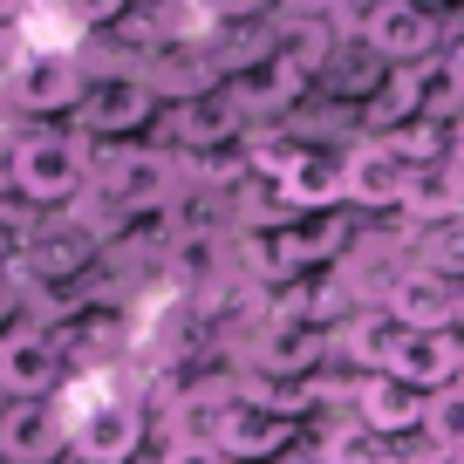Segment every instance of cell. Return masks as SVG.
Here are the masks:
<instances>
[{
	"instance_id": "7c38bea8",
	"label": "cell",
	"mask_w": 464,
	"mask_h": 464,
	"mask_svg": "<svg viewBox=\"0 0 464 464\" xmlns=\"http://www.w3.org/2000/svg\"><path fill=\"white\" fill-rule=\"evenodd\" d=\"M274 198H280V212H287V218L348 212V198H342V150H328V144L307 137V144L294 150V164L274 178Z\"/></svg>"
},
{
	"instance_id": "30bf717a",
	"label": "cell",
	"mask_w": 464,
	"mask_h": 464,
	"mask_svg": "<svg viewBox=\"0 0 464 464\" xmlns=\"http://www.w3.org/2000/svg\"><path fill=\"white\" fill-rule=\"evenodd\" d=\"M246 130H253V123L232 110L226 89H218V96H198V102H171L164 123H158V137H164L171 158H212V150H232Z\"/></svg>"
},
{
	"instance_id": "4316f807",
	"label": "cell",
	"mask_w": 464,
	"mask_h": 464,
	"mask_svg": "<svg viewBox=\"0 0 464 464\" xmlns=\"http://www.w3.org/2000/svg\"><path fill=\"white\" fill-rule=\"evenodd\" d=\"M274 14H280V21H328L334 0H274Z\"/></svg>"
},
{
	"instance_id": "83f0119b",
	"label": "cell",
	"mask_w": 464,
	"mask_h": 464,
	"mask_svg": "<svg viewBox=\"0 0 464 464\" xmlns=\"http://www.w3.org/2000/svg\"><path fill=\"white\" fill-rule=\"evenodd\" d=\"M14 123H0V198H14Z\"/></svg>"
},
{
	"instance_id": "836d02e7",
	"label": "cell",
	"mask_w": 464,
	"mask_h": 464,
	"mask_svg": "<svg viewBox=\"0 0 464 464\" xmlns=\"http://www.w3.org/2000/svg\"><path fill=\"white\" fill-rule=\"evenodd\" d=\"M458 390H464V369H458Z\"/></svg>"
},
{
	"instance_id": "484cf974",
	"label": "cell",
	"mask_w": 464,
	"mask_h": 464,
	"mask_svg": "<svg viewBox=\"0 0 464 464\" xmlns=\"http://www.w3.org/2000/svg\"><path fill=\"white\" fill-rule=\"evenodd\" d=\"M158 464H232V458H226L218 444H164Z\"/></svg>"
},
{
	"instance_id": "5bb4252c",
	"label": "cell",
	"mask_w": 464,
	"mask_h": 464,
	"mask_svg": "<svg viewBox=\"0 0 464 464\" xmlns=\"http://www.w3.org/2000/svg\"><path fill=\"white\" fill-rule=\"evenodd\" d=\"M144 82L158 89V102L171 110V102L218 96V89H226V69L212 62V48H205V42H164L158 55L144 62Z\"/></svg>"
},
{
	"instance_id": "cb8c5ba5",
	"label": "cell",
	"mask_w": 464,
	"mask_h": 464,
	"mask_svg": "<svg viewBox=\"0 0 464 464\" xmlns=\"http://www.w3.org/2000/svg\"><path fill=\"white\" fill-rule=\"evenodd\" d=\"M423 444L430 450H464V390L458 382L430 396V410H423Z\"/></svg>"
},
{
	"instance_id": "4dcf8cb0",
	"label": "cell",
	"mask_w": 464,
	"mask_h": 464,
	"mask_svg": "<svg viewBox=\"0 0 464 464\" xmlns=\"http://www.w3.org/2000/svg\"><path fill=\"white\" fill-rule=\"evenodd\" d=\"M423 464H464V450H430Z\"/></svg>"
},
{
	"instance_id": "7402d4cb",
	"label": "cell",
	"mask_w": 464,
	"mask_h": 464,
	"mask_svg": "<svg viewBox=\"0 0 464 464\" xmlns=\"http://www.w3.org/2000/svg\"><path fill=\"white\" fill-rule=\"evenodd\" d=\"M314 464H390V444H382L376 430H362V423L348 417H334L328 430H321V450H314Z\"/></svg>"
},
{
	"instance_id": "277c9868",
	"label": "cell",
	"mask_w": 464,
	"mask_h": 464,
	"mask_svg": "<svg viewBox=\"0 0 464 464\" xmlns=\"http://www.w3.org/2000/svg\"><path fill=\"white\" fill-rule=\"evenodd\" d=\"M158 123H164V102L144 82V69H102L89 82L82 110H75V130L89 144H150Z\"/></svg>"
},
{
	"instance_id": "d4e9b609",
	"label": "cell",
	"mask_w": 464,
	"mask_h": 464,
	"mask_svg": "<svg viewBox=\"0 0 464 464\" xmlns=\"http://www.w3.org/2000/svg\"><path fill=\"white\" fill-rule=\"evenodd\" d=\"M14 328H28V280L7 274L0 280V334H14Z\"/></svg>"
},
{
	"instance_id": "f1b7e54d",
	"label": "cell",
	"mask_w": 464,
	"mask_h": 464,
	"mask_svg": "<svg viewBox=\"0 0 464 464\" xmlns=\"http://www.w3.org/2000/svg\"><path fill=\"white\" fill-rule=\"evenodd\" d=\"M34 0H0V28H28Z\"/></svg>"
},
{
	"instance_id": "8992f818",
	"label": "cell",
	"mask_w": 464,
	"mask_h": 464,
	"mask_svg": "<svg viewBox=\"0 0 464 464\" xmlns=\"http://www.w3.org/2000/svg\"><path fill=\"white\" fill-rule=\"evenodd\" d=\"M69 355L48 328H14L0 334V396L7 403H48V396H69Z\"/></svg>"
},
{
	"instance_id": "8fae6325",
	"label": "cell",
	"mask_w": 464,
	"mask_h": 464,
	"mask_svg": "<svg viewBox=\"0 0 464 464\" xmlns=\"http://www.w3.org/2000/svg\"><path fill=\"white\" fill-rule=\"evenodd\" d=\"M342 410L362 423V430H376L382 444H396V437H423L430 396L410 390V382H396L390 369H382V376H348V403Z\"/></svg>"
},
{
	"instance_id": "6da1fadb",
	"label": "cell",
	"mask_w": 464,
	"mask_h": 464,
	"mask_svg": "<svg viewBox=\"0 0 464 464\" xmlns=\"http://www.w3.org/2000/svg\"><path fill=\"white\" fill-rule=\"evenodd\" d=\"M89 178H96V144L82 130L34 123L14 137V198L28 212H75L89 198Z\"/></svg>"
},
{
	"instance_id": "ac0fdd59",
	"label": "cell",
	"mask_w": 464,
	"mask_h": 464,
	"mask_svg": "<svg viewBox=\"0 0 464 464\" xmlns=\"http://www.w3.org/2000/svg\"><path fill=\"white\" fill-rule=\"evenodd\" d=\"M396 321L382 307H355L348 321H334V355H342L355 376H382L390 369V348H396Z\"/></svg>"
},
{
	"instance_id": "44dd1931",
	"label": "cell",
	"mask_w": 464,
	"mask_h": 464,
	"mask_svg": "<svg viewBox=\"0 0 464 464\" xmlns=\"http://www.w3.org/2000/svg\"><path fill=\"white\" fill-rule=\"evenodd\" d=\"M280 55H287L307 82H321L328 62L342 55V34H334V21H280Z\"/></svg>"
},
{
	"instance_id": "4fadbf2b",
	"label": "cell",
	"mask_w": 464,
	"mask_h": 464,
	"mask_svg": "<svg viewBox=\"0 0 464 464\" xmlns=\"http://www.w3.org/2000/svg\"><path fill=\"white\" fill-rule=\"evenodd\" d=\"M369 48H376L390 69H417V62L437 55V42H444V28H437L430 7H417V0H382L376 14H369Z\"/></svg>"
},
{
	"instance_id": "3957f363",
	"label": "cell",
	"mask_w": 464,
	"mask_h": 464,
	"mask_svg": "<svg viewBox=\"0 0 464 464\" xmlns=\"http://www.w3.org/2000/svg\"><path fill=\"white\" fill-rule=\"evenodd\" d=\"M96 82L89 55L75 42H28V55L0 75V102H7V123L28 116V123H48V116H75Z\"/></svg>"
},
{
	"instance_id": "603a6c76",
	"label": "cell",
	"mask_w": 464,
	"mask_h": 464,
	"mask_svg": "<svg viewBox=\"0 0 464 464\" xmlns=\"http://www.w3.org/2000/svg\"><path fill=\"white\" fill-rule=\"evenodd\" d=\"M410 260H423L430 274H444V280H464V218L417 232V253H410Z\"/></svg>"
},
{
	"instance_id": "52a82bcc",
	"label": "cell",
	"mask_w": 464,
	"mask_h": 464,
	"mask_svg": "<svg viewBox=\"0 0 464 464\" xmlns=\"http://www.w3.org/2000/svg\"><path fill=\"white\" fill-rule=\"evenodd\" d=\"M382 314L410 334H458V280L430 274L423 260H403L382 280Z\"/></svg>"
},
{
	"instance_id": "9a60e30c",
	"label": "cell",
	"mask_w": 464,
	"mask_h": 464,
	"mask_svg": "<svg viewBox=\"0 0 464 464\" xmlns=\"http://www.w3.org/2000/svg\"><path fill=\"white\" fill-rule=\"evenodd\" d=\"M458 369H464V334H410L403 328L396 348H390V376L410 382V390H423V396L450 390Z\"/></svg>"
},
{
	"instance_id": "2e32d148",
	"label": "cell",
	"mask_w": 464,
	"mask_h": 464,
	"mask_svg": "<svg viewBox=\"0 0 464 464\" xmlns=\"http://www.w3.org/2000/svg\"><path fill=\"white\" fill-rule=\"evenodd\" d=\"M287 444H301V423H280V417H266V410H253V403H232L226 430H218V450H226L232 464H280Z\"/></svg>"
},
{
	"instance_id": "5b68a950",
	"label": "cell",
	"mask_w": 464,
	"mask_h": 464,
	"mask_svg": "<svg viewBox=\"0 0 464 464\" xmlns=\"http://www.w3.org/2000/svg\"><path fill=\"white\" fill-rule=\"evenodd\" d=\"M328 355H334V328H328V321L294 314V307H266V321L253 328V342H246V376L301 382V376H321Z\"/></svg>"
},
{
	"instance_id": "d6986e66",
	"label": "cell",
	"mask_w": 464,
	"mask_h": 464,
	"mask_svg": "<svg viewBox=\"0 0 464 464\" xmlns=\"http://www.w3.org/2000/svg\"><path fill=\"white\" fill-rule=\"evenodd\" d=\"M417 82H423V123L458 130L464 123V55L458 48H437L430 62H417Z\"/></svg>"
},
{
	"instance_id": "1f68e13d",
	"label": "cell",
	"mask_w": 464,
	"mask_h": 464,
	"mask_svg": "<svg viewBox=\"0 0 464 464\" xmlns=\"http://www.w3.org/2000/svg\"><path fill=\"white\" fill-rule=\"evenodd\" d=\"M458 334H464V280H458Z\"/></svg>"
},
{
	"instance_id": "d6a6232c",
	"label": "cell",
	"mask_w": 464,
	"mask_h": 464,
	"mask_svg": "<svg viewBox=\"0 0 464 464\" xmlns=\"http://www.w3.org/2000/svg\"><path fill=\"white\" fill-rule=\"evenodd\" d=\"M417 7H430V14H437V7H450V0H417Z\"/></svg>"
},
{
	"instance_id": "e0dca14e",
	"label": "cell",
	"mask_w": 464,
	"mask_h": 464,
	"mask_svg": "<svg viewBox=\"0 0 464 464\" xmlns=\"http://www.w3.org/2000/svg\"><path fill=\"white\" fill-rule=\"evenodd\" d=\"M403 218H410L417 232L464 218V171H458V164H450V158L417 164V171H410V191H403Z\"/></svg>"
},
{
	"instance_id": "ffe728a7",
	"label": "cell",
	"mask_w": 464,
	"mask_h": 464,
	"mask_svg": "<svg viewBox=\"0 0 464 464\" xmlns=\"http://www.w3.org/2000/svg\"><path fill=\"white\" fill-rule=\"evenodd\" d=\"M382 75H390V62H382L376 48H369V42H348L342 55L328 62V75H321L314 89H321V96H334V102H355V116H362V102L382 89Z\"/></svg>"
},
{
	"instance_id": "ba28073f",
	"label": "cell",
	"mask_w": 464,
	"mask_h": 464,
	"mask_svg": "<svg viewBox=\"0 0 464 464\" xmlns=\"http://www.w3.org/2000/svg\"><path fill=\"white\" fill-rule=\"evenodd\" d=\"M403 191H410V164L396 158L382 137L342 144V198H348V212H403Z\"/></svg>"
},
{
	"instance_id": "7a4b0ae2",
	"label": "cell",
	"mask_w": 464,
	"mask_h": 464,
	"mask_svg": "<svg viewBox=\"0 0 464 464\" xmlns=\"http://www.w3.org/2000/svg\"><path fill=\"white\" fill-rule=\"evenodd\" d=\"M69 444H75L69 464H137L150 444V403L116 390V376L82 382V396L69 403Z\"/></svg>"
},
{
	"instance_id": "9c48e42d",
	"label": "cell",
	"mask_w": 464,
	"mask_h": 464,
	"mask_svg": "<svg viewBox=\"0 0 464 464\" xmlns=\"http://www.w3.org/2000/svg\"><path fill=\"white\" fill-rule=\"evenodd\" d=\"M69 403H7L0 410V464H69Z\"/></svg>"
},
{
	"instance_id": "f546056e",
	"label": "cell",
	"mask_w": 464,
	"mask_h": 464,
	"mask_svg": "<svg viewBox=\"0 0 464 464\" xmlns=\"http://www.w3.org/2000/svg\"><path fill=\"white\" fill-rule=\"evenodd\" d=\"M450 164H458V171H464V123H458V130H450Z\"/></svg>"
}]
</instances>
